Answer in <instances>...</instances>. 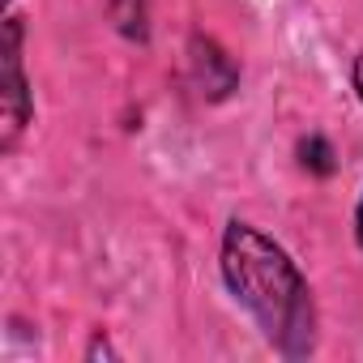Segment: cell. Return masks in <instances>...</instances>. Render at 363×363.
<instances>
[{"instance_id": "52a82bcc", "label": "cell", "mask_w": 363, "mask_h": 363, "mask_svg": "<svg viewBox=\"0 0 363 363\" xmlns=\"http://www.w3.org/2000/svg\"><path fill=\"white\" fill-rule=\"evenodd\" d=\"M354 94H359V99H363V56H359V60H354Z\"/></svg>"}, {"instance_id": "277c9868", "label": "cell", "mask_w": 363, "mask_h": 363, "mask_svg": "<svg viewBox=\"0 0 363 363\" xmlns=\"http://www.w3.org/2000/svg\"><path fill=\"white\" fill-rule=\"evenodd\" d=\"M107 18L116 22V30L133 43H145L150 39V26H145V0H103Z\"/></svg>"}, {"instance_id": "5b68a950", "label": "cell", "mask_w": 363, "mask_h": 363, "mask_svg": "<svg viewBox=\"0 0 363 363\" xmlns=\"http://www.w3.org/2000/svg\"><path fill=\"white\" fill-rule=\"evenodd\" d=\"M299 154H303V167H312V171H333V162H329V145L320 141V137H312V141H303L299 145Z\"/></svg>"}, {"instance_id": "7a4b0ae2", "label": "cell", "mask_w": 363, "mask_h": 363, "mask_svg": "<svg viewBox=\"0 0 363 363\" xmlns=\"http://www.w3.org/2000/svg\"><path fill=\"white\" fill-rule=\"evenodd\" d=\"M30 116H35V103H30V82L22 69V22L18 13H9L5 18V150L18 145Z\"/></svg>"}, {"instance_id": "8992f818", "label": "cell", "mask_w": 363, "mask_h": 363, "mask_svg": "<svg viewBox=\"0 0 363 363\" xmlns=\"http://www.w3.org/2000/svg\"><path fill=\"white\" fill-rule=\"evenodd\" d=\"M354 240H359V248H363V197H359V206H354Z\"/></svg>"}, {"instance_id": "6da1fadb", "label": "cell", "mask_w": 363, "mask_h": 363, "mask_svg": "<svg viewBox=\"0 0 363 363\" xmlns=\"http://www.w3.org/2000/svg\"><path fill=\"white\" fill-rule=\"evenodd\" d=\"M223 282L235 295V303L261 325L265 342L286 354L303 359L316 346V308L308 278L291 261L282 244H274L252 223L231 218L223 231Z\"/></svg>"}, {"instance_id": "3957f363", "label": "cell", "mask_w": 363, "mask_h": 363, "mask_svg": "<svg viewBox=\"0 0 363 363\" xmlns=\"http://www.w3.org/2000/svg\"><path fill=\"white\" fill-rule=\"evenodd\" d=\"M193 69H197V86H201V94H210V99L231 94V86H235V65L218 52V43H210V39H193Z\"/></svg>"}]
</instances>
